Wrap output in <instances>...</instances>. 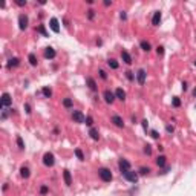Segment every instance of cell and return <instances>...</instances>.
Segmentation results:
<instances>
[{"mask_svg":"<svg viewBox=\"0 0 196 196\" xmlns=\"http://www.w3.org/2000/svg\"><path fill=\"white\" fill-rule=\"evenodd\" d=\"M98 176H100V178H101V181H104V182H110L112 179H113L112 172L109 170L107 167H101V168H98Z\"/></svg>","mask_w":196,"mask_h":196,"instance_id":"6da1fadb","label":"cell"},{"mask_svg":"<svg viewBox=\"0 0 196 196\" xmlns=\"http://www.w3.org/2000/svg\"><path fill=\"white\" fill-rule=\"evenodd\" d=\"M43 164H45L46 167H52L54 164H55V156H54L51 152L45 153V155H43Z\"/></svg>","mask_w":196,"mask_h":196,"instance_id":"7a4b0ae2","label":"cell"},{"mask_svg":"<svg viewBox=\"0 0 196 196\" xmlns=\"http://www.w3.org/2000/svg\"><path fill=\"white\" fill-rule=\"evenodd\" d=\"M121 175H123V178H124V179H127L129 182L137 184V181H138V173H137V172L129 170V172H124V173H121Z\"/></svg>","mask_w":196,"mask_h":196,"instance_id":"3957f363","label":"cell"},{"mask_svg":"<svg viewBox=\"0 0 196 196\" xmlns=\"http://www.w3.org/2000/svg\"><path fill=\"white\" fill-rule=\"evenodd\" d=\"M11 104H12V98H11V95L8 94V92H5V94L2 95V101H0V107H2V109H6V107H9Z\"/></svg>","mask_w":196,"mask_h":196,"instance_id":"277c9868","label":"cell"},{"mask_svg":"<svg viewBox=\"0 0 196 196\" xmlns=\"http://www.w3.org/2000/svg\"><path fill=\"white\" fill-rule=\"evenodd\" d=\"M28 23H29V19L26 14H20L19 15V28L20 31H25L26 28H28Z\"/></svg>","mask_w":196,"mask_h":196,"instance_id":"5b68a950","label":"cell"},{"mask_svg":"<svg viewBox=\"0 0 196 196\" xmlns=\"http://www.w3.org/2000/svg\"><path fill=\"white\" fill-rule=\"evenodd\" d=\"M103 97H104V101L107 103V104H112V103L117 100L115 92H112V90H109V89H106V90H104V94H103Z\"/></svg>","mask_w":196,"mask_h":196,"instance_id":"8992f818","label":"cell"},{"mask_svg":"<svg viewBox=\"0 0 196 196\" xmlns=\"http://www.w3.org/2000/svg\"><path fill=\"white\" fill-rule=\"evenodd\" d=\"M118 167H119V172H121V173L129 172L130 170V162L127 159H124V158H121V159L118 161Z\"/></svg>","mask_w":196,"mask_h":196,"instance_id":"52a82bcc","label":"cell"},{"mask_svg":"<svg viewBox=\"0 0 196 196\" xmlns=\"http://www.w3.org/2000/svg\"><path fill=\"white\" fill-rule=\"evenodd\" d=\"M146 77H147V72H146L144 69H139L138 72H137V81H138L139 86H144V83H146Z\"/></svg>","mask_w":196,"mask_h":196,"instance_id":"ba28073f","label":"cell"},{"mask_svg":"<svg viewBox=\"0 0 196 196\" xmlns=\"http://www.w3.org/2000/svg\"><path fill=\"white\" fill-rule=\"evenodd\" d=\"M55 57H57L55 49H54V48H51V46H48V48L45 49V58H46V60H54Z\"/></svg>","mask_w":196,"mask_h":196,"instance_id":"9c48e42d","label":"cell"},{"mask_svg":"<svg viewBox=\"0 0 196 196\" xmlns=\"http://www.w3.org/2000/svg\"><path fill=\"white\" fill-rule=\"evenodd\" d=\"M72 119H74V123H84L86 117H84L80 110H74V112H72Z\"/></svg>","mask_w":196,"mask_h":196,"instance_id":"30bf717a","label":"cell"},{"mask_svg":"<svg viewBox=\"0 0 196 196\" xmlns=\"http://www.w3.org/2000/svg\"><path fill=\"white\" fill-rule=\"evenodd\" d=\"M49 26H51V29L55 32V34H58V32H60V23H58V20L55 17H52L51 20H49Z\"/></svg>","mask_w":196,"mask_h":196,"instance_id":"8fae6325","label":"cell"},{"mask_svg":"<svg viewBox=\"0 0 196 196\" xmlns=\"http://www.w3.org/2000/svg\"><path fill=\"white\" fill-rule=\"evenodd\" d=\"M110 121L113 123V124H115V126L117 127H124V119L121 118V117H119V115H113L112 118H110Z\"/></svg>","mask_w":196,"mask_h":196,"instance_id":"7c38bea8","label":"cell"},{"mask_svg":"<svg viewBox=\"0 0 196 196\" xmlns=\"http://www.w3.org/2000/svg\"><path fill=\"white\" fill-rule=\"evenodd\" d=\"M86 84L89 86V89L92 90V92H95L97 89H98V86H97V81L92 78V77H86Z\"/></svg>","mask_w":196,"mask_h":196,"instance_id":"4fadbf2b","label":"cell"},{"mask_svg":"<svg viewBox=\"0 0 196 196\" xmlns=\"http://www.w3.org/2000/svg\"><path fill=\"white\" fill-rule=\"evenodd\" d=\"M63 178H64V184H66L68 187H70L72 186V176H70V172L68 170H63Z\"/></svg>","mask_w":196,"mask_h":196,"instance_id":"5bb4252c","label":"cell"},{"mask_svg":"<svg viewBox=\"0 0 196 196\" xmlns=\"http://www.w3.org/2000/svg\"><path fill=\"white\" fill-rule=\"evenodd\" d=\"M161 23V11H155L153 12V17H152V25L158 26Z\"/></svg>","mask_w":196,"mask_h":196,"instance_id":"9a60e30c","label":"cell"},{"mask_svg":"<svg viewBox=\"0 0 196 196\" xmlns=\"http://www.w3.org/2000/svg\"><path fill=\"white\" fill-rule=\"evenodd\" d=\"M20 176L23 178V179H28V178L31 176V170H29V167H26V166L20 167Z\"/></svg>","mask_w":196,"mask_h":196,"instance_id":"2e32d148","label":"cell"},{"mask_svg":"<svg viewBox=\"0 0 196 196\" xmlns=\"http://www.w3.org/2000/svg\"><path fill=\"white\" fill-rule=\"evenodd\" d=\"M121 58H123V61L126 63V64H132V57H130V54L127 51H121Z\"/></svg>","mask_w":196,"mask_h":196,"instance_id":"e0dca14e","label":"cell"},{"mask_svg":"<svg viewBox=\"0 0 196 196\" xmlns=\"http://www.w3.org/2000/svg\"><path fill=\"white\" fill-rule=\"evenodd\" d=\"M19 64H20V58H17V57H14V58H9V60H8V68H9V69L17 68Z\"/></svg>","mask_w":196,"mask_h":196,"instance_id":"ac0fdd59","label":"cell"},{"mask_svg":"<svg viewBox=\"0 0 196 196\" xmlns=\"http://www.w3.org/2000/svg\"><path fill=\"white\" fill-rule=\"evenodd\" d=\"M115 97H117V100L124 101V100H126V92H124L121 88H118V89L115 90Z\"/></svg>","mask_w":196,"mask_h":196,"instance_id":"d6986e66","label":"cell"},{"mask_svg":"<svg viewBox=\"0 0 196 196\" xmlns=\"http://www.w3.org/2000/svg\"><path fill=\"white\" fill-rule=\"evenodd\" d=\"M139 48L143 49L144 52H150V51H152V45H150L147 40H143V41H141V43H139Z\"/></svg>","mask_w":196,"mask_h":196,"instance_id":"ffe728a7","label":"cell"},{"mask_svg":"<svg viewBox=\"0 0 196 196\" xmlns=\"http://www.w3.org/2000/svg\"><path fill=\"white\" fill-rule=\"evenodd\" d=\"M155 162H156V166H158V167H164V166L167 164V158H166L164 155H159V156L156 158V161H155Z\"/></svg>","mask_w":196,"mask_h":196,"instance_id":"44dd1931","label":"cell"},{"mask_svg":"<svg viewBox=\"0 0 196 196\" xmlns=\"http://www.w3.org/2000/svg\"><path fill=\"white\" fill-rule=\"evenodd\" d=\"M89 135H90V138L94 139V141H98V139H100V133H98V130H97L95 127H90Z\"/></svg>","mask_w":196,"mask_h":196,"instance_id":"7402d4cb","label":"cell"},{"mask_svg":"<svg viewBox=\"0 0 196 196\" xmlns=\"http://www.w3.org/2000/svg\"><path fill=\"white\" fill-rule=\"evenodd\" d=\"M107 66L110 68V69H118V68H119V63L117 61L115 58H109V60H107Z\"/></svg>","mask_w":196,"mask_h":196,"instance_id":"603a6c76","label":"cell"},{"mask_svg":"<svg viewBox=\"0 0 196 196\" xmlns=\"http://www.w3.org/2000/svg\"><path fill=\"white\" fill-rule=\"evenodd\" d=\"M41 94L45 95V98H51L52 97V89L49 88V86H45V88L41 89Z\"/></svg>","mask_w":196,"mask_h":196,"instance_id":"cb8c5ba5","label":"cell"},{"mask_svg":"<svg viewBox=\"0 0 196 196\" xmlns=\"http://www.w3.org/2000/svg\"><path fill=\"white\" fill-rule=\"evenodd\" d=\"M28 60H29V64H31V66H37V64H39L35 54H29V55H28Z\"/></svg>","mask_w":196,"mask_h":196,"instance_id":"d4e9b609","label":"cell"},{"mask_svg":"<svg viewBox=\"0 0 196 196\" xmlns=\"http://www.w3.org/2000/svg\"><path fill=\"white\" fill-rule=\"evenodd\" d=\"M63 106L66 109H70V107H74V101L70 100V98H64V100H63Z\"/></svg>","mask_w":196,"mask_h":196,"instance_id":"484cf974","label":"cell"},{"mask_svg":"<svg viewBox=\"0 0 196 196\" xmlns=\"http://www.w3.org/2000/svg\"><path fill=\"white\" fill-rule=\"evenodd\" d=\"M37 32H40V34H41L43 37H49L48 31H46V28H45V25H40L39 28H37Z\"/></svg>","mask_w":196,"mask_h":196,"instance_id":"4316f807","label":"cell"},{"mask_svg":"<svg viewBox=\"0 0 196 196\" xmlns=\"http://www.w3.org/2000/svg\"><path fill=\"white\" fill-rule=\"evenodd\" d=\"M74 153H75V156H77L80 161H84V153L81 152V149H75V150H74Z\"/></svg>","mask_w":196,"mask_h":196,"instance_id":"83f0119b","label":"cell"},{"mask_svg":"<svg viewBox=\"0 0 196 196\" xmlns=\"http://www.w3.org/2000/svg\"><path fill=\"white\" fill-rule=\"evenodd\" d=\"M15 141H17V146H19V149H20V150H23V149H25V141H23V138H21L20 135H19V137L15 138Z\"/></svg>","mask_w":196,"mask_h":196,"instance_id":"f1b7e54d","label":"cell"},{"mask_svg":"<svg viewBox=\"0 0 196 196\" xmlns=\"http://www.w3.org/2000/svg\"><path fill=\"white\" fill-rule=\"evenodd\" d=\"M172 104H173V107H179L181 106V100H179L178 97H173L172 98Z\"/></svg>","mask_w":196,"mask_h":196,"instance_id":"f546056e","label":"cell"},{"mask_svg":"<svg viewBox=\"0 0 196 196\" xmlns=\"http://www.w3.org/2000/svg\"><path fill=\"white\" fill-rule=\"evenodd\" d=\"M84 124H86V126H89V127H92V126H94V118H92V117H86Z\"/></svg>","mask_w":196,"mask_h":196,"instance_id":"4dcf8cb0","label":"cell"},{"mask_svg":"<svg viewBox=\"0 0 196 196\" xmlns=\"http://www.w3.org/2000/svg\"><path fill=\"white\" fill-rule=\"evenodd\" d=\"M144 153H146L147 156L152 155V146H150V144H146V146H144Z\"/></svg>","mask_w":196,"mask_h":196,"instance_id":"1f68e13d","label":"cell"},{"mask_svg":"<svg viewBox=\"0 0 196 196\" xmlns=\"http://www.w3.org/2000/svg\"><path fill=\"white\" fill-rule=\"evenodd\" d=\"M48 192H49V187H48V186H41V187H40V195H41V196L48 195Z\"/></svg>","mask_w":196,"mask_h":196,"instance_id":"d6a6232c","label":"cell"},{"mask_svg":"<svg viewBox=\"0 0 196 196\" xmlns=\"http://www.w3.org/2000/svg\"><path fill=\"white\" fill-rule=\"evenodd\" d=\"M126 78H127L129 81H135V75H133V72L127 70V72H126Z\"/></svg>","mask_w":196,"mask_h":196,"instance_id":"836d02e7","label":"cell"},{"mask_svg":"<svg viewBox=\"0 0 196 196\" xmlns=\"http://www.w3.org/2000/svg\"><path fill=\"white\" fill-rule=\"evenodd\" d=\"M88 19H89V20H94V19H95V11H94V9H89V11H88Z\"/></svg>","mask_w":196,"mask_h":196,"instance_id":"e575fe53","label":"cell"},{"mask_svg":"<svg viewBox=\"0 0 196 196\" xmlns=\"http://www.w3.org/2000/svg\"><path fill=\"white\" fill-rule=\"evenodd\" d=\"M149 172H150L149 167H141V168H139V175H147Z\"/></svg>","mask_w":196,"mask_h":196,"instance_id":"d590c367","label":"cell"},{"mask_svg":"<svg viewBox=\"0 0 196 196\" xmlns=\"http://www.w3.org/2000/svg\"><path fill=\"white\" fill-rule=\"evenodd\" d=\"M156 54H158L159 57H162V55H164V48H162V46H158V48H156Z\"/></svg>","mask_w":196,"mask_h":196,"instance_id":"8d00e7d4","label":"cell"},{"mask_svg":"<svg viewBox=\"0 0 196 196\" xmlns=\"http://www.w3.org/2000/svg\"><path fill=\"white\" fill-rule=\"evenodd\" d=\"M98 74H100V77H101L103 80H107V74H106V70L100 69V70H98Z\"/></svg>","mask_w":196,"mask_h":196,"instance_id":"74e56055","label":"cell"},{"mask_svg":"<svg viewBox=\"0 0 196 196\" xmlns=\"http://www.w3.org/2000/svg\"><path fill=\"white\" fill-rule=\"evenodd\" d=\"M150 135H152V138H153V139H158V138H159V133H158L156 130H152Z\"/></svg>","mask_w":196,"mask_h":196,"instance_id":"f35d334b","label":"cell"},{"mask_svg":"<svg viewBox=\"0 0 196 196\" xmlns=\"http://www.w3.org/2000/svg\"><path fill=\"white\" fill-rule=\"evenodd\" d=\"M6 118H8V110H6V109H3V110H2V119L5 121Z\"/></svg>","mask_w":196,"mask_h":196,"instance_id":"ab89813d","label":"cell"},{"mask_svg":"<svg viewBox=\"0 0 196 196\" xmlns=\"http://www.w3.org/2000/svg\"><path fill=\"white\" fill-rule=\"evenodd\" d=\"M119 19H121V20H126V19H127L126 11H121V12H119Z\"/></svg>","mask_w":196,"mask_h":196,"instance_id":"60d3db41","label":"cell"},{"mask_svg":"<svg viewBox=\"0 0 196 196\" xmlns=\"http://www.w3.org/2000/svg\"><path fill=\"white\" fill-rule=\"evenodd\" d=\"M23 109H25V112H26V113H31V106L28 104V103H25V106H23Z\"/></svg>","mask_w":196,"mask_h":196,"instance_id":"b9f144b4","label":"cell"},{"mask_svg":"<svg viewBox=\"0 0 196 196\" xmlns=\"http://www.w3.org/2000/svg\"><path fill=\"white\" fill-rule=\"evenodd\" d=\"M166 130H167L168 133H173V132H175V127H173V126H167V127H166Z\"/></svg>","mask_w":196,"mask_h":196,"instance_id":"7bdbcfd3","label":"cell"},{"mask_svg":"<svg viewBox=\"0 0 196 196\" xmlns=\"http://www.w3.org/2000/svg\"><path fill=\"white\" fill-rule=\"evenodd\" d=\"M15 3H17L19 6H26V2H23V0H15Z\"/></svg>","mask_w":196,"mask_h":196,"instance_id":"ee69618b","label":"cell"},{"mask_svg":"<svg viewBox=\"0 0 196 196\" xmlns=\"http://www.w3.org/2000/svg\"><path fill=\"white\" fill-rule=\"evenodd\" d=\"M143 127H144V130H147V127H149V121L147 119H143Z\"/></svg>","mask_w":196,"mask_h":196,"instance_id":"f6af8a7d","label":"cell"},{"mask_svg":"<svg viewBox=\"0 0 196 196\" xmlns=\"http://www.w3.org/2000/svg\"><path fill=\"white\" fill-rule=\"evenodd\" d=\"M103 5L107 8V6H110V5H112V2H110V0H104V2H103Z\"/></svg>","mask_w":196,"mask_h":196,"instance_id":"bcb514c9","label":"cell"},{"mask_svg":"<svg viewBox=\"0 0 196 196\" xmlns=\"http://www.w3.org/2000/svg\"><path fill=\"white\" fill-rule=\"evenodd\" d=\"M182 90H187V83L186 81H182Z\"/></svg>","mask_w":196,"mask_h":196,"instance_id":"7dc6e473","label":"cell"},{"mask_svg":"<svg viewBox=\"0 0 196 196\" xmlns=\"http://www.w3.org/2000/svg\"><path fill=\"white\" fill-rule=\"evenodd\" d=\"M193 97H195V98H196V88H195V89H193Z\"/></svg>","mask_w":196,"mask_h":196,"instance_id":"c3c4849f","label":"cell"},{"mask_svg":"<svg viewBox=\"0 0 196 196\" xmlns=\"http://www.w3.org/2000/svg\"><path fill=\"white\" fill-rule=\"evenodd\" d=\"M193 64H195V66H196V60H195V61H193Z\"/></svg>","mask_w":196,"mask_h":196,"instance_id":"681fc988","label":"cell"}]
</instances>
